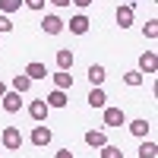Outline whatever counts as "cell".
<instances>
[{
	"label": "cell",
	"instance_id": "1",
	"mask_svg": "<svg viewBox=\"0 0 158 158\" xmlns=\"http://www.w3.org/2000/svg\"><path fill=\"white\" fill-rule=\"evenodd\" d=\"M0 139H3V146H6V149H13V152H16V149L22 146V133H19L16 127H6V130H3V136H0Z\"/></svg>",
	"mask_w": 158,
	"mask_h": 158
},
{
	"label": "cell",
	"instance_id": "2",
	"mask_svg": "<svg viewBox=\"0 0 158 158\" xmlns=\"http://www.w3.org/2000/svg\"><path fill=\"white\" fill-rule=\"evenodd\" d=\"M29 114H32V120L41 123V120H48L51 108H48V101H44V98H38V101H32V104H29Z\"/></svg>",
	"mask_w": 158,
	"mask_h": 158
},
{
	"label": "cell",
	"instance_id": "3",
	"mask_svg": "<svg viewBox=\"0 0 158 158\" xmlns=\"http://www.w3.org/2000/svg\"><path fill=\"white\" fill-rule=\"evenodd\" d=\"M127 123V114L120 108H104V127H123Z\"/></svg>",
	"mask_w": 158,
	"mask_h": 158
},
{
	"label": "cell",
	"instance_id": "4",
	"mask_svg": "<svg viewBox=\"0 0 158 158\" xmlns=\"http://www.w3.org/2000/svg\"><path fill=\"white\" fill-rule=\"evenodd\" d=\"M158 70V57H155V51H146V54L139 57V73L146 76V73H155Z\"/></svg>",
	"mask_w": 158,
	"mask_h": 158
},
{
	"label": "cell",
	"instance_id": "5",
	"mask_svg": "<svg viewBox=\"0 0 158 158\" xmlns=\"http://www.w3.org/2000/svg\"><path fill=\"white\" fill-rule=\"evenodd\" d=\"M67 25H70V32H73V35H85L92 22H89V16H82V13H79V16H73Z\"/></svg>",
	"mask_w": 158,
	"mask_h": 158
},
{
	"label": "cell",
	"instance_id": "6",
	"mask_svg": "<svg viewBox=\"0 0 158 158\" xmlns=\"http://www.w3.org/2000/svg\"><path fill=\"white\" fill-rule=\"evenodd\" d=\"M63 25H67V22H63L60 16H44V22H41V29H44L48 35H60V32H63Z\"/></svg>",
	"mask_w": 158,
	"mask_h": 158
},
{
	"label": "cell",
	"instance_id": "7",
	"mask_svg": "<svg viewBox=\"0 0 158 158\" xmlns=\"http://www.w3.org/2000/svg\"><path fill=\"white\" fill-rule=\"evenodd\" d=\"M117 25H120V29L133 25V3H123V6H117Z\"/></svg>",
	"mask_w": 158,
	"mask_h": 158
},
{
	"label": "cell",
	"instance_id": "8",
	"mask_svg": "<svg viewBox=\"0 0 158 158\" xmlns=\"http://www.w3.org/2000/svg\"><path fill=\"white\" fill-rule=\"evenodd\" d=\"M0 101H3V111H6V114H16V111L22 108V101H19V92H6V95L0 98Z\"/></svg>",
	"mask_w": 158,
	"mask_h": 158
},
{
	"label": "cell",
	"instance_id": "9",
	"mask_svg": "<svg viewBox=\"0 0 158 158\" xmlns=\"http://www.w3.org/2000/svg\"><path fill=\"white\" fill-rule=\"evenodd\" d=\"M89 104H92V108H104V104H108V95H104L101 85H92V92H89Z\"/></svg>",
	"mask_w": 158,
	"mask_h": 158
},
{
	"label": "cell",
	"instance_id": "10",
	"mask_svg": "<svg viewBox=\"0 0 158 158\" xmlns=\"http://www.w3.org/2000/svg\"><path fill=\"white\" fill-rule=\"evenodd\" d=\"M104 142H108L104 130H89V133H85V146H92V149H101Z\"/></svg>",
	"mask_w": 158,
	"mask_h": 158
},
{
	"label": "cell",
	"instance_id": "11",
	"mask_svg": "<svg viewBox=\"0 0 158 158\" xmlns=\"http://www.w3.org/2000/svg\"><path fill=\"white\" fill-rule=\"evenodd\" d=\"M25 76H29L32 82H35V79H44V76H48V67H44V63H38V60H32L29 67H25Z\"/></svg>",
	"mask_w": 158,
	"mask_h": 158
},
{
	"label": "cell",
	"instance_id": "12",
	"mask_svg": "<svg viewBox=\"0 0 158 158\" xmlns=\"http://www.w3.org/2000/svg\"><path fill=\"white\" fill-rule=\"evenodd\" d=\"M44 101H48V108H67V92H63V89H54Z\"/></svg>",
	"mask_w": 158,
	"mask_h": 158
},
{
	"label": "cell",
	"instance_id": "13",
	"mask_svg": "<svg viewBox=\"0 0 158 158\" xmlns=\"http://www.w3.org/2000/svg\"><path fill=\"white\" fill-rule=\"evenodd\" d=\"M32 142H35L38 149L48 146V142H51V130H48V127H35V130H32Z\"/></svg>",
	"mask_w": 158,
	"mask_h": 158
},
{
	"label": "cell",
	"instance_id": "14",
	"mask_svg": "<svg viewBox=\"0 0 158 158\" xmlns=\"http://www.w3.org/2000/svg\"><path fill=\"white\" fill-rule=\"evenodd\" d=\"M32 89V79L25 76V73H19V76H13V92H19V95H25V92Z\"/></svg>",
	"mask_w": 158,
	"mask_h": 158
},
{
	"label": "cell",
	"instance_id": "15",
	"mask_svg": "<svg viewBox=\"0 0 158 158\" xmlns=\"http://www.w3.org/2000/svg\"><path fill=\"white\" fill-rule=\"evenodd\" d=\"M54 85L57 89H73V76H70V70H60V73H54Z\"/></svg>",
	"mask_w": 158,
	"mask_h": 158
},
{
	"label": "cell",
	"instance_id": "16",
	"mask_svg": "<svg viewBox=\"0 0 158 158\" xmlns=\"http://www.w3.org/2000/svg\"><path fill=\"white\" fill-rule=\"evenodd\" d=\"M130 133H133V136H139V139H146V133H149V120H146V117L133 120V123H130Z\"/></svg>",
	"mask_w": 158,
	"mask_h": 158
},
{
	"label": "cell",
	"instance_id": "17",
	"mask_svg": "<svg viewBox=\"0 0 158 158\" xmlns=\"http://www.w3.org/2000/svg\"><path fill=\"white\" fill-rule=\"evenodd\" d=\"M57 67H60V70H70V67H73V51H70V48H60V51H57Z\"/></svg>",
	"mask_w": 158,
	"mask_h": 158
},
{
	"label": "cell",
	"instance_id": "18",
	"mask_svg": "<svg viewBox=\"0 0 158 158\" xmlns=\"http://www.w3.org/2000/svg\"><path fill=\"white\" fill-rule=\"evenodd\" d=\"M89 82H92V85H101V82H104V67L92 63V67H89Z\"/></svg>",
	"mask_w": 158,
	"mask_h": 158
},
{
	"label": "cell",
	"instance_id": "19",
	"mask_svg": "<svg viewBox=\"0 0 158 158\" xmlns=\"http://www.w3.org/2000/svg\"><path fill=\"white\" fill-rule=\"evenodd\" d=\"M155 155H158L155 142H142V146H139V158H155Z\"/></svg>",
	"mask_w": 158,
	"mask_h": 158
},
{
	"label": "cell",
	"instance_id": "20",
	"mask_svg": "<svg viewBox=\"0 0 158 158\" xmlns=\"http://www.w3.org/2000/svg\"><path fill=\"white\" fill-rule=\"evenodd\" d=\"M22 6V0H0V10H3V16H10V13H16Z\"/></svg>",
	"mask_w": 158,
	"mask_h": 158
},
{
	"label": "cell",
	"instance_id": "21",
	"mask_svg": "<svg viewBox=\"0 0 158 158\" xmlns=\"http://www.w3.org/2000/svg\"><path fill=\"white\" fill-rule=\"evenodd\" d=\"M123 82H127V85H142V73H139V70L123 73Z\"/></svg>",
	"mask_w": 158,
	"mask_h": 158
},
{
	"label": "cell",
	"instance_id": "22",
	"mask_svg": "<svg viewBox=\"0 0 158 158\" xmlns=\"http://www.w3.org/2000/svg\"><path fill=\"white\" fill-rule=\"evenodd\" d=\"M101 158H123V152L117 146H108V142H104V146H101Z\"/></svg>",
	"mask_w": 158,
	"mask_h": 158
},
{
	"label": "cell",
	"instance_id": "23",
	"mask_svg": "<svg viewBox=\"0 0 158 158\" xmlns=\"http://www.w3.org/2000/svg\"><path fill=\"white\" fill-rule=\"evenodd\" d=\"M146 38H158V22H155V19L146 22Z\"/></svg>",
	"mask_w": 158,
	"mask_h": 158
},
{
	"label": "cell",
	"instance_id": "24",
	"mask_svg": "<svg viewBox=\"0 0 158 158\" xmlns=\"http://www.w3.org/2000/svg\"><path fill=\"white\" fill-rule=\"evenodd\" d=\"M6 32H13V22L10 16H0V35H6Z\"/></svg>",
	"mask_w": 158,
	"mask_h": 158
},
{
	"label": "cell",
	"instance_id": "25",
	"mask_svg": "<svg viewBox=\"0 0 158 158\" xmlns=\"http://www.w3.org/2000/svg\"><path fill=\"white\" fill-rule=\"evenodd\" d=\"M22 3H25V6H29V10H41V6L48 3V0H22Z\"/></svg>",
	"mask_w": 158,
	"mask_h": 158
},
{
	"label": "cell",
	"instance_id": "26",
	"mask_svg": "<svg viewBox=\"0 0 158 158\" xmlns=\"http://www.w3.org/2000/svg\"><path fill=\"white\" fill-rule=\"evenodd\" d=\"M57 158H76V155H73L70 149H60V152H57Z\"/></svg>",
	"mask_w": 158,
	"mask_h": 158
},
{
	"label": "cell",
	"instance_id": "27",
	"mask_svg": "<svg viewBox=\"0 0 158 158\" xmlns=\"http://www.w3.org/2000/svg\"><path fill=\"white\" fill-rule=\"evenodd\" d=\"M70 3H76V6H79V10H85V6H89V3H92V0H70Z\"/></svg>",
	"mask_w": 158,
	"mask_h": 158
},
{
	"label": "cell",
	"instance_id": "28",
	"mask_svg": "<svg viewBox=\"0 0 158 158\" xmlns=\"http://www.w3.org/2000/svg\"><path fill=\"white\" fill-rule=\"evenodd\" d=\"M48 3H54V6H70V0H48Z\"/></svg>",
	"mask_w": 158,
	"mask_h": 158
},
{
	"label": "cell",
	"instance_id": "29",
	"mask_svg": "<svg viewBox=\"0 0 158 158\" xmlns=\"http://www.w3.org/2000/svg\"><path fill=\"white\" fill-rule=\"evenodd\" d=\"M6 95V82H0V98H3Z\"/></svg>",
	"mask_w": 158,
	"mask_h": 158
}]
</instances>
